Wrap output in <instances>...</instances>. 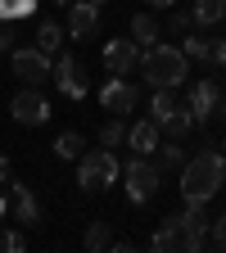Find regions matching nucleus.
Wrapping results in <instances>:
<instances>
[{"label":"nucleus","instance_id":"nucleus-5","mask_svg":"<svg viewBox=\"0 0 226 253\" xmlns=\"http://www.w3.org/2000/svg\"><path fill=\"white\" fill-rule=\"evenodd\" d=\"M9 113H14V122H23V126H45V122H50V100L41 95V86H23L14 100H9Z\"/></svg>","mask_w":226,"mask_h":253},{"label":"nucleus","instance_id":"nucleus-9","mask_svg":"<svg viewBox=\"0 0 226 253\" xmlns=\"http://www.w3.org/2000/svg\"><path fill=\"white\" fill-rule=\"evenodd\" d=\"M50 77L59 82V90L68 95V100H86V77H82V63L73 54H59L50 63Z\"/></svg>","mask_w":226,"mask_h":253},{"label":"nucleus","instance_id":"nucleus-2","mask_svg":"<svg viewBox=\"0 0 226 253\" xmlns=\"http://www.w3.org/2000/svg\"><path fill=\"white\" fill-rule=\"evenodd\" d=\"M140 77L154 86V90H177V86H185V77H190V59L177 50V45H145V54H140Z\"/></svg>","mask_w":226,"mask_h":253},{"label":"nucleus","instance_id":"nucleus-11","mask_svg":"<svg viewBox=\"0 0 226 253\" xmlns=\"http://www.w3.org/2000/svg\"><path fill=\"white\" fill-rule=\"evenodd\" d=\"M217 82L213 77H199L195 86H190V95H185V104H190V113H195V126H208V118L217 113Z\"/></svg>","mask_w":226,"mask_h":253},{"label":"nucleus","instance_id":"nucleus-23","mask_svg":"<svg viewBox=\"0 0 226 253\" xmlns=\"http://www.w3.org/2000/svg\"><path fill=\"white\" fill-rule=\"evenodd\" d=\"M109 240H113V235H109V221H90V226H86V240H82V244H86L90 253H104V249H109Z\"/></svg>","mask_w":226,"mask_h":253},{"label":"nucleus","instance_id":"nucleus-8","mask_svg":"<svg viewBox=\"0 0 226 253\" xmlns=\"http://www.w3.org/2000/svg\"><path fill=\"white\" fill-rule=\"evenodd\" d=\"M100 104H104V113L127 118V113L136 109V86L127 82V77H109V82L100 86Z\"/></svg>","mask_w":226,"mask_h":253},{"label":"nucleus","instance_id":"nucleus-37","mask_svg":"<svg viewBox=\"0 0 226 253\" xmlns=\"http://www.w3.org/2000/svg\"><path fill=\"white\" fill-rule=\"evenodd\" d=\"M222 23H226V14H222Z\"/></svg>","mask_w":226,"mask_h":253},{"label":"nucleus","instance_id":"nucleus-25","mask_svg":"<svg viewBox=\"0 0 226 253\" xmlns=\"http://www.w3.org/2000/svg\"><path fill=\"white\" fill-rule=\"evenodd\" d=\"M37 9V0H0V23H14V18H27Z\"/></svg>","mask_w":226,"mask_h":253},{"label":"nucleus","instance_id":"nucleus-30","mask_svg":"<svg viewBox=\"0 0 226 253\" xmlns=\"http://www.w3.org/2000/svg\"><path fill=\"white\" fill-rule=\"evenodd\" d=\"M9 41H14V32H9V27H0V54L9 50Z\"/></svg>","mask_w":226,"mask_h":253},{"label":"nucleus","instance_id":"nucleus-38","mask_svg":"<svg viewBox=\"0 0 226 253\" xmlns=\"http://www.w3.org/2000/svg\"><path fill=\"white\" fill-rule=\"evenodd\" d=\"M222 149H226V145H222Z\"/></svg>","mask_w":226,"mask_h":253},{"label":"nucleus","instance_id":"nucleus-20","mask_svg":"<svg viewBox=\"0 0 226 253\" xmlns=\"http://www.w3.org/2000/svg\"><path fill=\"white\" fill-rule=\"evenodd\" d=\"M181 54H185V59H199V63H213V41H208V37H195V32H185Z\"/></svg>","mask_w":226,"mask_h":253},{"label":"nucleus","instance_id":"nucleus-4","mask_svg":"<svg viewBox=\"0 0 226 253\" xmlns=\"http://www.w3.org/2000/svg\"><path fill=\"white\" fill-rule=\"evenodd\" d=\"M118 158H113V149H82L77 154V185L86 190V195H95V190H100V195H104V190L118 181Z\"/></svg>","mask_w":226,"mask_h":253},{"label":"nucleus","instance_id":"nucleus-13","mask_svg":"<svg viewBox=\"0 0 226 253\" xmlns=\"http://www.w3.org/2000/svg\"><path fill=\"white\" fill-rule=\"evenodd\" d=\"M158 140H163L158 122H154V118H140V122L127 126V140H122V145H132V154H154V149H158Z\"/></svg>","mask_w":226,"mask_h":253},{"label":"nucleus","instance_id":"nucleus-32","mask_svg":"<svg viewBox=\"0 0 226 253\" xmlns=\"http://www.w3.org/2000/svg\"><path fill=\"white\" fill-rule=\"evenodd\" d=\"M5 212H9V195H0V221H5Z\"/></svg>","mask_w":226,"mask_h":253},{"label":"nucleus","instance_id":"nucleus-14","mask_svg":"<svg viewBox=\"0 0 226 253\" xmlns=\"http://www.w3.org/2000/svg\"><path fill=\"white\" fill-rule=\"evenodd\" d=\"M181 240H185V221H181V212H177V217H168L163 226L154 231L149 249H154V253H172V249H181Z\"/></svg>","mask_w":226,"mask_h":253},{"label":"nucleus","instance_id":"nucleus-21","mask_svg":"<svg viewBox=\"0 0 226 253\" xmlns=\"http://www.w3.org/2000/svg\"><path fill=\"white\" fill-rule=\"evenodd\" d=\"M177 109V90H154V100H149V118L163 126L168 122V113Z\"/></svg>","mask_w":226,"mask_h":253},{"label":"nucleus","instance_id":"nucleus-7","mask_svg":"<svg viewBox=\"0 0 226 253\" xmlns=\"http://www.w3.org/2000/svg\"><path fill=\"white\" fill-rule=\"evenodd\" d=\"M136 63H140V45H136L132 37H122V41H109V45H104V68H109V77H132Z\"/></svg>","mask_w":226,"mask_h":253},{"label":"nucleus","instance_id":"nucleus-18","mask_svg":"<svg viewBox=\"0 0 226 253\" xmlns=\"http://www.w3.org/2000/svg\"><path fill=\"white\" fill-rule=\"evenodd\" d=\"M222 14H226V0H195L190 23L195 27H213V23H222Z\"/></svg>","mask_w":226,"mask_h":253},{"label":"nucleus","instance_id":"nucleus-17","mask_svg":"<svg viewBox=\"0 0 226 253\" xmlns=\"http://www.w3.org/2000/svg\"><path fill=\"white\" fill-rule=\"evenodd\" d=\"M181 163H185V149H181V140H172V136H168V145L158 140V149H154V168H158V172H177Z\"/></svg>","mask_w":226,"mask_h":253},{"label":"nucleus","instance_id":"nucleus-3","mask_svg":"<svg viewBox=\"0 0 226 253\" xmlns=\"http://www.w3.org/2000/svg\"><path fill=\"white\" fill-rule=\"evenodd\" d=\"M118 176L127 181V199H132L136 208H145V204L158 195V190H163V172L154 168V158H149V154H132V158L122 163Z\"/></svg>","mask_w":226,"mask_h":253},{"label":"nucleus","instance_id":"nucleus-35","mask_svg":"<svg viewBox=\"0 0 226 253\" xmlns=\"http://www.w3.org/2000/svg\"><path fill=\"white\" fill-rule=\"evenodd\" d=\"M90 5H95V9H104V5H109V0H90Z\"/></svg>","mask_w":226,"mask_h":253},{"label":"nucleus","instance_id":"nucleus-10","mask_svg":"<svg viewBox=\"0 0 226 253\" xmlns=\"http://www.w3.org/2000/svg\"><path fill=\"white\" fill-rule=\"evenodd\" d=\"M100 32V9L90 0H68V37L73 41H95Z\"/></svg>","mask_w":226,"mask_h":253},{"label":"nucleus","instance_id":"nucleus-22","mask_svg":"<svg viewBox=\"0 0 226 253\" xmlns=\"http://www.w3.org/2000/svg\"><path fill=\"white\" fill-rule=\"evenodd\" d=\"M86 149V140L77 136V131H63V136H54V154L63 158V163H73V158Z\"/></svg>","mask_w":226,"mask_h":253},{"label":"nucleus","instance_id":"nucleus-31","mask_svg":"<svg viewBox=\"0 0 226 253\" xmlns=\"http://www.w3.org/2000/svg\"><path fill=\"white\" fill-rule=\"evenodd\" d=\"M5 176H14V168H9V158L0 154V181H5Z\"/></svg>","mask_w":226,"mask_h":253},{"label":"nucleus","instance_id":"nucleus-33","mask_svg":"<svg viewBox=\"0 0 226 253\" xmlns=\"http://www.w3.org/2000/svg\"><path fill=\"white\" fill-rule=\"evenodd\" d=\"M0 253H9V231H0Z\"/></svg>","mask_w":226,"mask_h":253},{"label":"nucleus","instance_id":"nucleus-12","mask_svg":"<svg viewBox=\"0 0 226 253\" xmlns=\"http://www.w3.org/2000/svg\"><path fill=\"white\" fill-rule=\"evenodd\" d=\"M5 185V195H9V208H14V221H41V204H37V195H32V190L23 185V181H14V176H5L0 181Z\"/></svg>","mask_w":226,"mask_h":253},{"label":"nucleus","instance_id":"nucleus-36","mask_svg":"<svg viewBox=\"0 0 226 253\" xmlns=\"http://www.w3.org/2000/svg\"><path fill=\"white\" fill-rule=\"evenodd\" d=\"M50 5H68V0H50Z\"/></svg>","mask_w":226,"mask_h":253},{"label":"nucleus","instance_id":"nucleus-24","mask_svg":"<svg viewBox=\"0 0 226 253\" xmlns=\"http://www.w3.org/2000/svg\"><path fill=\"white\" fill-rule=\"evenodd\" d=\"M122 140H127V122H122V118H109V122L100 126V145H104V149H118Z\"/></svg>","mask_w":226,"mask_h":253},{"label":"nucleus","instance_id":"nucleus-28","mask_svg":"<svg viewBox=\"0 0 226 253\" xmlns=\"http://www.w3.org/2000/svg\"><path fill=\"white\" fill-rule=\"evenodd\" d=\"M213 63L226 73V41H213Z\"/></svg>","mask_w":226,"mask_h":253},{"label":"nucleus","instance_id":"nucleus-19","mask_svg":"<svg viewBox=\"0 0 226 253\" xmlns=\"http://www.w3.org/2000/svg\"><path fill=\"white\" fill-rule=\"evenodd\" d=\"M37 50L41 54H59L63 50V27L59 23H41L37 27Z\"/></svg>","mask_w":226,"mask_h":253},{"label":"nucleus","instance_id":"nucleus-26","mask_svg":"<svg viewBox=\"0 0 226 253\" xmlns=\"http://www.w3.org/2000/svg\"><path fill=\"white\" fill-rule=\"evenodd\" d=\"M190 27H195V23H190V14H181V9H168V32H172V37H185Z\"/></svg>","mask_w":226,"mask_h":253},{"label":"nucleus","instance_id":"nucleus-6","mask_svg":"<svg viewBox=\"0 0 226 253\" xmlns=\"http://www.w3.org/2000/svg\"><path fill=\"white\" fill-rule=\"evenodd\" d=\"M9 63H14V77L23 82V86H41V82H50V54H41L37 45H18V50H9Z\"/></svg>","mask_w":226,"mask_h":253},{"label":"nucleus","instance_id":"nucleus-34","mask_svg":"<svg viewBox=\"0 0 226 253\" xmlns=\"http://www.w3.org/2000/svg\"><path fill=\"white\" fill-rule=\"evenodd\" d=\"M217 113H222V118H226V95H222V100H217Z\"/></svg>","mask_w":226,"mask_h":253},{"label":"nucleus","instance_id":"nucleus-1","mask_svg":"<svg viewBox=\"0 0 226 253\" xmlns=\"http://www.w3.org/2000/svg\"><path fill=\"white\" fill-rule=\"evenodd\" d=\"M181 172V195L185 199H213L217 190L226 185V154H217L213 145H204L199 154H190Z\"/></svg>","mask_w":226,"mask_h":253},{"label":"nucleus","instance_id":"nucleus-29","mask_svg":"<svg viewBox=\"0 0 226 253\" xmlns=\"http://www.w3.org/2000/svg\"><path fill=\"white\" fill-rule=\"evenodd\" d=\"M140 5H149V9H172L177 0H140Z\"/></svg>","mask_w":226,"mask_h":253},{"label":"nucleus","instance_id":"nucleus-15","mask_svg":"<svg viewBox=\"0 0 226 253\" xmlns=\"http://www.w3.org/2000/svg\"><path fill=\"white\" fill-rule=\"evenodd\" d=\"M158 131H163V136H172V140L190 136V131H195V113H190V104H185V100H177V109L168 113V122L158 126Z\"/></svg>","mask_w":226,"mask_h":253},{"label":"nucleus","instance_id":"nucleus-16","mask_svg":"<svg viewBox=\"0 0 226 253\" xmlns=\"http://www.w3.org/2000/svg\"><path fill=\"white\" fill-rule=\"evenodd\" d=\"M158 37H163V23H158L154 14H136V18H132V41H136L140 50H145V45H154Z\"/></svg>","mask_w":226,"mask_h":253},{"label":"nucleus","instance_id":"nucleus-27","mask_svg":"<svg viewBox=\"0 0 226 253\" xmlns=\"http://www.w3.org/2000/svg\"><path fill=\"white\" fill-rule=\"evenodd\" d=\"M208 244H213V249H226V212L213 221V235H208Z\"/></svg>","mask_w":226,"mask_h":253}]
</instances>
